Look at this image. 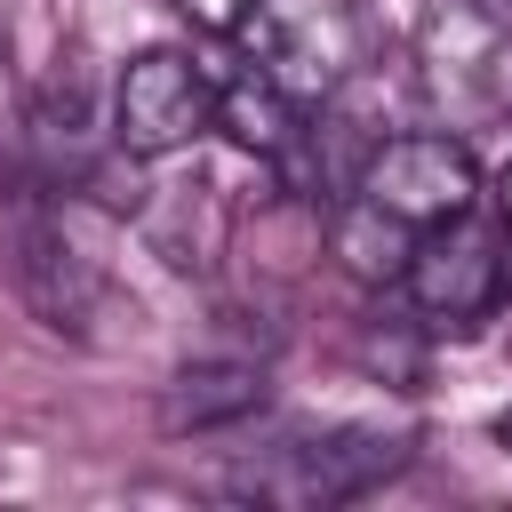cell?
I'll return each instance as SVG.
<instances>
[{"label":"cell","instance_id":"cell-1","mask_svg":"<svg viewBox=\"0 0 512 512\" xmlns=\"http://www.w3.org/2000/svg\"><path fill=\"white\" fill-rule=\"evenodd\" d=\"M408 304L432 320V328H472L488 320L504 296H512V224H480L472 208L448 216V224H424L416 248H408V272H400Z\"/></svg>","mask_w":512,"mask_h":512},{"label":"cell","instance_id":"cell-2","mask_svg":"<svg viewBox=\"0 0 512 512\" xmlns=\"http://www.w3.org/2000/svg\"><path fill=\"white\" fill-rule=\"evenodd\" d=\"M408 432L384 424H328L296 448H272V464H248L232 480V496H264V504H352L368 488H384L408 464Z\"/></svg>","mask_w":512,"mask_h":512},{"label":"cell","instance_id":"cell-3","mask_svg":"<svg viewBox=\"0 0 512 512\" xmlns=\"http://www.w3.org/2000/svg\"><path fill=\"white\" fill-rule=\"evenodd\" d=\"M352 192H368L384 216H400V224H448V216H464V208H480V160L456 144V136H432V128H408V136H384V144H368V160H360V184Z\"/></svg>","mask_w":512,"mask_h":512},{"label":"cell","instance_id":"cell-4","mask_svg":"<svg viewBox=\"0 0 512 512\" xmlns=\"http://www.w3.org/2000/svg\"><path fill=\"white\" fill-rule=\"evenodd\" d=\"M200 128H216V88L192 56L176 48H144L120 64V88H112V136L120 152L136 160H160V152H184Z\"/></svg>","mask_w":512,"mask_h":512},{"label":"cell","instance_id":"cell-5","mask_svg":"<svg viewBox=\"0 0 512 512\" xmlns=\"http://www.w3.org/2000/svg\"><path fill=\"white\" fill-rule=\"evenodd\" d=\"M8 264H16V288L32 296V312L48 320V328H72V336H88V320L112 304L104 296V280L64 248V232L56 224H40V216H16V232H8Z\"/></svg>","mask_w":512,"mask_h":512},{"label":"cell","instance_id":"cell-6","mask_svg":"<svg viewBox=\"0 0 512 512\" xmlns=\"http://www.w3.org/2000/svg\"><path fill=\"white\" fill-rule=\"evenodd\" d=\"M256 408H264V368L256 360H192L160 392V424L168 432H224V424H240Z\"/></svg>","mask_w":512,"mask_h":512},{"label":"cell","instance_id":"cell-7","mask_svg":"<svg viewBox=\"0 0 512 512\" xmlns=\"http://www.w3.org/2000/svg\"><path fill=\"white\" fill-rule=\"evenodd\" d=\"M328 240H336L344 272H360V280H400V272H408V248H416V224L384 216V208H376V200L360 192L352 208H336Z\"/></svg>","mask_w":512,"mask_h":512},{"label":"cell","instance_id":"cell-8","mask_svg":"<svg viewBox=\"0 0 512 512\" xmlns=\"http://www.w3.org/2000/svg\"><path fill=\"white\" fill-rule=\"evenodd\" d=\"M216 128H224L232 144H248V152H288V136H296V104H288V88H280L272 72H256V80L216 88Z\"/></svg>","mask_w":512,"mask_h":512},{"label":"cell","instance_id":"cell-9","mask_svg":"<svg viewBox=\"0 0 512 512\" xmlns=\"http://www.w3.org/2000/svg\"><path fill=\"white\" fill-rule=\"evenodd\" d=\"M176 16L200 24V32H240V24L264 16V0H176Z\"/></svg>","mask_w":512,"mask_h":512},{"label":"cell","instance_id":"cell-10","mask_svg":"<svg viewBox=\"0 0 512 512\" xmlns=\"http://www.w3.org/2000/svg\"><path fill=\"white\" fill-rule=\"evenodd\" d=\"M496 216L512 224V160H504V176H496Z\"/></svg>","mask_w":512,"mask_h":512},{"label":"cell","instance_id":"cell-11","mask_svg":"<svg viewBox=\"0 0 512 512\" xmlns=\"http://www.w3.org/2000/svg\"><path fill=\"white\" fill-rule=\"evenodd\" d=\"M496 440H504V456H512V408H504V416H496Z\"/></svg>","mask_w":512,"mask_h":512}]
</instances>
